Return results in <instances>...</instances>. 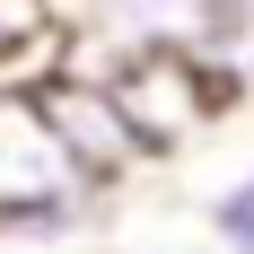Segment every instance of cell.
Instances as JSON below:
<instances>
[{"instance_id":"6da1fadb","label":"cell","mask_w":254,"mask_h":254,"mask_svg":"<svg viewBox=\"0 0 254 254\" xmlns=\"http://www.w3.org/2000/svg\"><path fill=\"white\" fill-rule=\"evenodd\" d=\"M88 184L97 176L62 149L35 88H0V237H70Z\"/></svg>"},{"instance_id":"7a4b0ae2","label":"cell","mask_w":254,"mask_h":254,"mask_svg":"<svg viewBox=\"0 0 254 254\" xmlns=\"http://www.w3.org/2000/svg\"><path fill=\"white\" fill-rule=\"evenodd\" d=\"M35 105H44V123L62 131V149H70L88 176H123L131 158H149V140H140V123L123 114V97L97 88V79H44Z\"/></svg>"},{"instance_id":"3957f363","label":"cell","mask_w":254,"mask_h":254,"mask_svg":"<svg viewBox=\"0 0 254 254\" xmlns=\"http://www.w3.org/2000/svg\"><path fill=\"white\" fill-rule=\"evenodd\" d=\"M210 237H219V246H237V254H254V176L228 184V193L210 202Z\"/></svg>"}]
</instances>
